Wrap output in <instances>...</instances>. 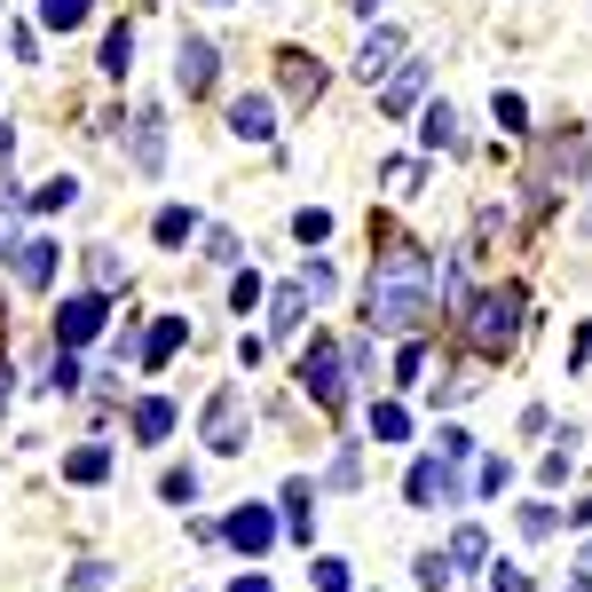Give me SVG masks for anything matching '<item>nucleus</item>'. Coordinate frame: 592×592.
I'll use <instances>...</instances> for the list:
<instances>
[{"instance_id":"obj_1","label":"nucleus","mask_w":592,"mask_h":592,"mask_svg":"<svg viewBox=\"0 0 592 592\" xmlns=\"http://www.w3.org/2000/svg\"><path fill=\"white\" fill-rule=\"evenodd\" d=\"M364 316H372V332H418L435 316V262L418 245H395V253H379V269H372V285H364Z\"/></svg>"},{"instance_id":"obj_2","label":"nucleus","mask_w":592,"mask_h":592,"mask_svg":"<svg viewBox=\"0 0 592 592\" xmlns=\"http://www.w3.org/2000/svg\"><path fill=\"white\" fill-rule=\"evenodd\" d=\"M466 332H474L482 356H505V348L522 341V293H514V285H505V293H482V300L466 308Z\"/></svg>"},{"instance_id":"obj_3","label":"nucleus","mask_w":592,"mask_h":592,"mask_svg":"<svg viewBox=\"0 0 592 592\" xmlns=\"http://www.w3.org/2000/svg\"><path fill=\"white\" fill-rule=\"evenodd\" d=\"M300 387L316 395V411H341L348 403V364H341V348H332L324 332H316V348L300 356Z\"/></svg>"},{"instance_id":"obj_4","label":"nucleus","mask_w":592,"mask_h":592,"mask_svg":"<svg viewBox=\"0 0 592 592\" xmlns=\"http://www.w3.org/2000/svg\"><path fill=\"white\" fill-rule=\"evenodd\" d=\"M103 316H111L103 293H71V300L56 308V348H88L96 332H103Z\"/></svg>"},{"instance_id":"obj_5","label":"nucleus","mask_w":592,"mask_h":592,"mask_svg":"<svg viewBox=\"0 0 592 592\" xmlns=\"http://www.w3.org/2000/svg\"><path fill=\"white\" fill-rule=\"evenodd\" d=\"M403 497L418 505V514H427V505H451V497H458V466H451L443 451H435V458H418L411 482H403Z\"/></svg>"},{"instance_id":"obj_6","label":"nucleus","mask_w":592,"mask_h":592,"mask_svg":"<svg viewBox=\"0 0 592 592\" xmlns=\"http://www.w3.org/2000/svg\"><path fill=\"white\" fill-rule=\"evenodd\" d=\"M206 443H214L221 458L245 451V395H237V387H221V395L206 403Z\"/></svg>"},{"instance_id":"obj_7","label":"nucleus","mask_w":592,"mask_h":592,"mask_svg":"<svg viewBox=\"0 0 592 592\" xmlns=\"http://www.w3.org/2000/svg\"><path fill=\"white\" fill-rule=\"evenodd\" d=\"M576 175H584V135H561V142L545 150V166L530 175V190H537V198H561V182H576Z\"/></svg>"},{"instance_id":"obj_8","label":"nucleus","mask_w":592,"mask_h":592,"mask_svg":"<svg viewBox=\"0 0 592 592\" xmlns=\"http://www.w3.org/2000/svg\"><path fill=\"white\" fill-rule=\"evenodd\" d=\"M229 135H245V142H277V103H269V96H237V103H229Z\"/></svg>"},{"instance_id":"obj_9","label":"nucleus","mask_w":592,"mask_h":592,"mask_svg":"<svg viewBox=\"0 0 592 592\" xmlns=\"http://www.w3.org/2000/svg\"><path fill=\"white\" fill-rule=\"evenodd\" d=\"M237 553H262L269 537H277V514H269V505H237V514H229V530H221Z\"/></svg>"},{"instance_id":"obj_10","label":"nucleus","mask_w":592,"mask_h":592,"mask_svg":"<svg viewBox=\"0 0 592 592\" xmlns=\"http://www.w3.org/2000/svg\"><path fill=\"white\" fill-rule=\"evenodd\" d=\"M395 63H403V32H395V24H379V32L364 40V56H356V71H364V79H372V88H379V79H387Z\"/></svg>"},{"instance_id":"obj_11","label":"nucleus","mask_w":592,"mask_h":592,"mask_svg":"<svg viewBox=\"0 0 592 592\" xmlns=\"http://www.w3.org/2000/svg\"><path fill=\"white\" fill-rule=\"evenodd\" d=\"M300 324H308V293H300V277H293V285L269 293V332H277V341H293Z\"/></svg>"},{"instance_id":"obj_12","label":"nucleus","mask_w":592,"mask_h":592,"mask_svg":"<svg viewBox=\"0 0 592 592\" xmlns=\"http://www.w3.org/2000/svg\"><path fill=\"white\" fill-rule=\"evenodd\" d=\"M175 79H182V96H206V88H214V48H206V40H182Z\"/></svg>"},{"instance_id":"obj_13","label":"nucleus","mask_w":592,"mask_h":592,"mask_svg":"<svg viewBox=\"0 0 592 592\" xmlns=\"http://www.w3.org/2000/svg\"><path fill=\"white\" fill-rule=\"evenodd\" d=\"M418 88H427V63H395V71H387V88H379V111H411Z\"/></svg>"},{"instance_id":"obj_14","label":"nucleus","mask_w":592,"mask_h":592,"mask_svg":"<svg viewBox=\"0 0 592 592\" xmlns=\"http://www.w3.org/2000/svg\"><path fill=\"white\" fill-rule=\"evenodd\" d=\"M166 435H175V403L142 395V403H135V443H166Z\"/></svg>"},{"instance_id":"obj_15","label":"nucleus","mask_w":592,"mask_h":592,"mask_svg":"<svg viewBox=\"0 0 592 592\" xmlns=\"http://www.w3.org/2000/svg\"><path fill=\"white\" fill-rule=\"evenodd\" d=\"M17 277H24L32 293L56 277V245H48V237H24V245H17Z\"/></svg>"},{"instance_id":"obj_16","label":"nucleus","mask_w":592,"mask_h":592,"mask_svg":"<svg viewBox=\"0 0 592 592\" xmlns=\"http://www.w3.org/2000/svg\"><path fill=\"white\" fill-rule=\"evenodd\" d=\"M418 142H427V150H458L466 135H458V111L451 103H427V119H418Z\"/></svg>"},{"instance_id":"obj_17","label":"nucleus","mask_w":592,"mask_h":592,"mask_svg":"<svg viewBox=\"0 0 592 592\" xmlns=\"http://www.w3.org/2000/svg\"><path fill=\"white\" fill-rule=\"evenodd\" d=\"M182 332H190V324H182V316H158V324H150V341H142V364H150V372H158V364H166V356H175V348H182Z\"/></svg>"},{"instance_id":"obj_18","label":"nucleus","mask_w":592,"mask_h":592,"mask_svg":"<svg viewBox=\"0 0 592 592\" xmlns=\"http://www.w3.org/2000/svg\"><path fill=\"white\" fill-rule=\"evenodd\" d=\"M103 474H111V451H103V443H79V451L63 458V482H103Z\"/></svg>"},{"instance_id":"obj_19","label":"nucleus","mask_w":592,"mask_h":592,"mask_svg":"<svg viewBox=\"0 0 592 592\" xmlns=\"http://www.w3.org/2000/svg\"><path fill=\"white\" fill-rule=\"evenodd\" d=\"M158 158H166V135H158V111H142V119H135V166H142V175H158Z\"/></svg>"},{"instance_id":"obj_20","label":"nucleus","mask_w":592,"mask_h":592,"mask_svg":"<svg viewBox=\"0 0 592 592\" xmlns=\"http://www.w3.org/2000/svg\"><path fill=\"white\" fill-rule=\"evenodd\" d=\"M285 88H293V96H300V103H316V96H324V71H316V63H308V56H300V48H293V56H285Z\"/></svg>"},{"instance_id":"obj_21","label":"nucleus","mask_w":592,"mask_h":592,"mask_svg":"<svg viewBox=\"0 0 592 592\" xmlns=\"http://www.w3.org/2000/svg\"><path fill=\"white\" fill-rule=\"evenodd\" d=\"M88 277H96V293H119V285H127V262H119L111 245H96V253H88Z\"/></svg>"},{"instance_id":"obj_22","label":"nucleus","mask_w":592,"mask_h":592,"mask_svg":"<svg viewBox=\"0 0 592 592\" xmlns=\"http://www.w3.org/2000/svg\"><path fill=\"white\" fill-rule=\"evenodd\" d=\"M88 9H96V0H40V24L48 32H71V24H88Z\"/></svg>"},{"instance_id":"obj_23","label":"nucleus","mask_w":592,"mask_h":592,"mask_svg":"<svg viewBox=\"0 0 592 592\" xmlns=\"http://www.w3.org/2000/svg\"><path fill=\"white\" fill-rule=\"evenodd\" d=\"M127 63H135V32H127V24H111V32H103V71H111V79H127Z\"/></svg>"},{"instance_id":"obj_24","label":"nucleus","mask_w":592,"mask_h":592,"mask_svg":"<svg viewBox=\"0 0 592 592\" xmlns=\"http://www.w3.org/2000/svg\"><path fill=\"white\" fill-rule=\"evenodd\" d=\"M482 553H490V537H482V530H458V537H451V553H443V561H451V576H458V569H474V561H482Z\"/></svg>"},{"instance_id":"obj_25","label":"nucleus","mask_w":592,"mask_h":592,"mask_svg":"<svg viewBox=\"0 0 592 592\" xmlns=\"http://www.w3.org/2000/svg\"><path fill=\"white\" fill-rule=\"evenodd\" d=\"M372 435H379V443H403V435H411L403 403H372Z\"/></svg>"},{"instance_id":"obj_26","label":"nucleus","mask_w":592,"mask_h":592,"mask_svg":"<svg viewBox=\"0 0 592 592\" xmlns=\"http://www.w3.org/2000/svg\"><path fill=\"white\" fill-rule=\"evenodd\" d=\"M71 198H79V182H71V175H48V182L32 190V206H40V214H56V206H71Z\"/></svg>"},{"instance_id":"obj_27","label":"nucleus","mask_w":592,"mask_h":592,"mask_svg":"<svg viewBox=\"0 0 592 592\" xmlns=\"http://www.w3.org/2000/svg\"><path fill=\"white\" fill-rule=\"evenodd\" d=\"M490 119H497L505 135H522V119H530V103H522V96H505V88H497V103H490Z\"/></svg>"},{"instance_id":"obj_28","label":"nucleus","mask_w":592,"mask_h":592,"mask_svg":"<svg viewBox=\"0 0 592 592\" xmlns=\"http://www.w3.org/2000/svg\"><path fill=\"white\" fill-rule=\"evenodd\" d=\"M308 584H316V592H348V561H332V553H324V561L308 569Z\"/></svg>"},{"instance_id":"obj_29","label":"nucleus","mask_w":592,"mask_h":592,"mask_svg":"<svg viewBox=\"0 0 592 592\" xmlns=\"http://www.w3.org/2000/svg\"><path fill=\"white\" fill-rule=\"evenodd\" d=\"M293 229H300V245H324V237H332V214L308 206V214H293Z\"/></svg>"},{"instance_id":"obj_30","label":"nucleus","mask_w":592,"mask_h":592,"mask_svg":"<svg viewBox=\"0 0 592 592\" xmlns=\"http://www.w3.org/2000/svg\"><path fill=\"white\" fill-rule=\"evenodd\" d=\"M569 466H576V435H561V451H545L537 474H545V482H569Z\"/></svg>"},{"instance_id":"obj_31","label":"nucleus","mask_w":592,"mask_h":592,"mask_svg":"<svg viewBox=\"0 0 592 592\" xmlns=\"http://www.w3.org/2000/svg\"><path fill=\"white\" fill-rule=\"evenodd\" d=\"M190 229H198V221H190V214H182V206H166V214H158V245H182V237H190Z\"/></svg>"},{"instance_id":"obj_32","label":"nucleus","mask_w":592,"mask_h":592,"mask_svg":"<svg viewBox=\"0 0 592 592\" xmlns=\"http://www.w3.org/2000/svg\"><path fill=\"white\" fill-rule=\"evenodd\" d=\"M206 262H214V269L237 262V229H206Z\"/></svg>"},{"instance_id":"obj_33","label":"nucleus","mask_w":592,"mask_h":592,"mask_svg":"<svg viewBox=\"0 0 592 592\" xmlns=\"http://www.w3.org/2000/svg\"><path fill=\"white\" fill-rule=\"evenodd\" d=\"M285 514H293V537H308V482H285Z\"/></svg>"},{"instance_id":"obj_34","label":"nucleus","mask_w":592,"mask_h":592,"mask_svg":"<svg viewBox=\"0 0 592 592\" xmlns=\"http://www.w3.org/2000/svg\"><path fill=\"white\" fill-rule=\"evenodd\" d=\"M332 285H341V277H332L324 262H308V269H300V293H308V300H332Z\"/></svg>"},{"instance_id":"obj_35","label":"nucleus","mask_w":592,"mask_h":592,"mask_svg":"<svg viewBox=\"0 0 592 592\" xmlns=\"http://www.w3.org/2000/svg\"><path fill=\"white\" fill-rule=\"evenodd\" d=\"M48 387H56V395H71V387H79V364H71V348H56V364H48Z\"/></svg>"},{"instance_id":"obj_36","label":"nucleus","mask_w":592,"mask_h":592,"mask_svg":"<svg viewBox=\"0 0 592 592\" xmlns=\"http://www.w3.org/2000/svg\"><path fill=\"white\" fill-rule=\"evenodd\" d=\"M387 190H395V198L418 190V158H395V166H387Z\"/></svg>"},{"instance_id":"obj_37","label":"nucleus","mask_w":592,"mask_h":592,"mask_svg":"<svg viewBox=\"0 0 592 592\" xmlns=\"http://www.w3.org/2000/svg\"><path fill=\"white\" fill-rule=\"evenodd\" d=\"M158 490H166V505H182V497H198V474H190V466H175Z\"/></svg>"},{"instance_id":"obj_38","label":"nucleus","mask_w":592,"mask_h":592,"mask_svg":"<svg viewBox=\"0 0 592 592\" xmlns=\"http://www.w3.org/2000/svg\"><path fill=\"white\" fill-rule=\"evenodd\" d=\"M553 522H561L553 505H522V537H553Z\"/></svg>"},{"instance_id":"obj_39","label":"nucleus","mask_w":592,"mask_h":592,"mask_svg":"<svg viewBox=\"0 0 592 592\" xmlns=\"http://www.w3.org/2000/svg\"><path fill=\"white\" fill-rule=\"evenodd\" d=\"M103 584H111V569H103V561H88V569H71V584H63V592H103Z\"/></svg>"},{"instance_id":"obj_40","label":"nucleus","mask_w":592,"mask_h":592,"mask_svg":"<svg viewBox=\"0 0 592 592\" xmlns=\"http://www.w3.org/2000/svg\"><path fill=\"white\" fill-rule=\"evenodd\" d=\"M474 490H482V497H497V490H505V458H482V474H474Z\"/></svg>"},{"instance_id":"obj_41","label":"nucleus","mask_w":592,"mask_h":592,"mask_svg":"<svg viewBox=\"0 0 592 592\" xmlns=\"http://www.w3.org/2000/svg\"><path fill=\"white\" fill-rule=\"evenodd\" d=\"M418 372H427V348H418V341H411V348L395 356V379H418Z\"/></svg>"},{"instance_id":"obj_42","label":"nucleus","mask_w":592,"mask_h":592,"mask_svg":"<svg viewBox=\"0 0 592 592\" xmlns=\"http://www.w3.org/2000/svg\"><path fill=\"white\" fill-rule=\"evenodd\" d=\"M466 451H474V435H466V427H443V458H451V466H458V458H466Z\"/></svg>"},{"instance_id":"obj_43","label":"nucleus","mask_w":592,"mask_h":592,"mask_svg":"<svg viewBox=\"0 0 592 592\" xmlns=\"http://www.w3.org/2000/svg\"><path fill=\"white\" fill-rule=\"evenodd\" d=\"M490 592H530V576H522V569H497V576H490Z\"/></svg>"},{"instance_id":"obj_44","label":"nucleus","mask_w":592,"mask_h":592,"mask_svg":"<svg viewBox=\"0 0 592 592\" xmlns=\"http://www.w3.org/2000/svg\"><path fill=\"white\" fill-rule=\"evenodd\" d=\"M9 395H17V372H9V356H0V411H9Z\"/></svg>"},{"instance_id":"obj_45","label":"nucleus","mask_w":592,"mask_h":592,"mask_svg":"<svg viewBox=\"0 0 592 592\" xmlns=\"http://www.w3.org/2000/svg\"><path fill=\"white\" fill-rule=\"evenodd\" d=\"M229 592H269V576H262V569H253V576H237Z\"/></svg>"},{"instance_id":"obj_46","label":"nucleus","mask_w":592,"mask_h":592,"mask_svg":"<svg viewBox=\"0 0 592 592\" xmlns=\"http://www.w3.org/2000/svg\"><path fill=\"white\" fill-rule=\"evenodd\" d=\"M9 150H17V135H9V127H0V166H9Z\"/></svg>"},{"instance_id":"obj_47","label":"nucleus","mask_w":592,"mask_h":592,"mask_svg":"<svg viewBox=\"0 0 592 592\" xmlns=\"http://www.w3.org/2000/svg\"><path fill=\"white\" fill-rule=\"evenodd\" d=\"M356 9H364V17H372V9H379V0H356Z\"/></svg>"},{"instance_id":"obj_48","label":"nucleus","mask_w":592,"mask_h":592,"mask_svg":"<svg viewBox=\"0 0 592 592\" xmlns=\"http://www.w3.org/2000/svg\"><path fill=\"white\" fill-rule=\"evenodd\" d=\"M214 9H229V0H214Z\"/></svg>"},{"instance_id":"obj_49","label":"nucleus","mask_w":592,"mask_h":592,"mask_svg":"<svg viewBox=\"0 0 592 592\" xmlns=\"http://www.w3.org/2000/svg\"><path fill=\"white\" fill-rule=\"evenodd\" d=\"M584 569H592V553H584Z\"/></svg>"}]
</instances>
